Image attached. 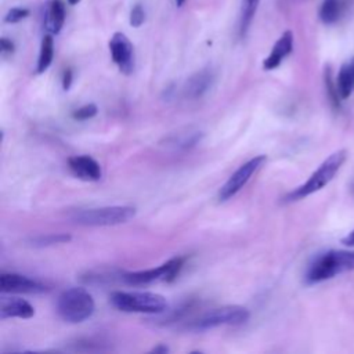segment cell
Instances as JSON below:
<instances>
[{
  "instance_id": "obj_1",
  "label": "cell",
  "mask_w": 354,
  "mask_h": 354,
  "mask_svg": "<svg viewBox=\"0 0 354 354\" xmlns=\"http://www.w3.org/2000/svg\"><path fill=\"white\" fill-rule=\"evenodd\" d=\"M350 271H354V250L332 249L313 260L304 281L307 285H314Z\"/></svg>"
},
{
  "instance_id": "obj_2",
  "label": "cell",
  "mask_w": 354,
  "mask_h": 354,
  "mask_svg": "<svg viewBox=\"0 0 354 354\" xmlns=\"http://www.w3.org/2000/svg\"><path fill=\"white\" fill-rule=\"evenodd\" d=\"M346 159H347L346 149H337V151L332 152L318 166V169L315 171H313V174L307 178L306 183H303L301 185H299L297 188H295L285 196V201L296 202V201H300L308 195H313V194L321 191L324 187H326L335 178V176L337 174V171L340 170V167L343 166Z\"/></svg>"
},
{
  "instance_id": "obj_3",
  "label": "cell",
  "mask_w": 354,
  "mask_h": 354,
  "mask_svg": "<svg viewBox=\"0 0 354 354\" xmlns=\"http://www.w3.org/2000/svg\"><path fill=\"white\" fill-rule=\"evenodd\" d=\"M94 308V299L84 288H69L64 290L57 300L59 317L71 324L86 321L93 315Z\"/></svg>"
},
{
  "instance_id": "obj_4",
  "label": "cell",
  "mask_w": 354,
  "mask_h": 354,
  "mask_svg": "<svg viewBox=\"0 0 354 354\" xmlns=\"http://www.w3.org/2000/svg\"><path fill=\"white\" fill-rule=\"evenodd\" d=\"M111 303L124 313H144L159 314L167 310L165 296L153 292H113L111 293Z\"/></svg>"
},
{
  "instance_id": "obj_5",
  "label": "cell",
  "mask_w": 354,
  "mask_h": 354,
  "mask_svg": "<svg viewBox=\"0 0 354 354\" xmlns=\"http://www.w3.org/2000/svg\"><path fill=\"white\" fill-rule=\"evenodd\" d=\"M250 317V313L246 307L241 306H224L213 308L198 318L192 319L188 325L191 330H207L221 325H242Z\"/></svg>"
},
{
  "instance_id": "obj_6",
  "label": "cell",
  "mask_w": 354,
  "mask_h": 354,
  "mask_svg": "<svg viewBox=\"0 0 354 354\" xmlns=\"http://www.w3.org/2000/svg\"><path fill=\"white\" fill-rule=\"evenodd\" d=\"M134 216L133 206H105L76 212L72 218L83 225H118L130 221Z\"/></svg>"
},
{
  "instance_id": "obj_7",
  "label": "cell",
  "mask_w": 354,
  "mask_h": 354,
  "mask_svg": "<svg viewBox=\"0 0 354 354\" xmlns=\"http://www.w3.org/2000/svg\"><path fill=\"white\" fill-rule=\"evenodd\" d=\"M184 263H185V257H173L156 268L124 272L122 275V279L127 285H134V286L148 285V283L158 282V281L170 282L177 278V275L180 274V271L184 267Z\"/></svg>"
},
{
  "instance_id": "obj_8",
  "label": "cell",
  "mask_w": 354,
  "mask_h": 354,
  "mask_svg": "<svg viewBox=\"0 0 354 354\" xmlns=\"http://www.w3.org/2000/svg\"><path fill=\"white\" fill-rule=\"evenodd\" d=\"M266 160H267L266 155H257V156L249 159L242 166H239V169H236L235 173H232L230 176V178L225 181V184L220 188L218 201L224 202V201H228L230 198H232L234 195H236L246 185V183L250 180V177L264 165Z\"/></svg>"
},
{
  "instance_id": "obj_9",
  "label": "cell",
  "mask_w": 354,
  "mask_h": 354,
  "mask_svg": "<svg viewBox=\"0 0 354 354\" xmlns=\"http://www.w3.org/2000/svg\"><path fill=\"white\" fill-rule=\"evenodd\" d=\"M111 58L119 71L130 75L134 69V47L129 37L122 32H115L109 40Z\"/></svg>"
},
{
  "instance_id": "obj_10",
  "label": "cell",
  "mask_w": 354,
  "mask_h": 354,
  "mask_svg": "<svg viewBox=\"0 0 354 354\" xmlns=\"http://www.w3.org/2000/svg\"><path fill=\"white\" fill-rule=\"evenodd\" d=\"M0 289L4 293H43L47 286L22 274L3 272L0 275Z\"/></svg>"
},
{
  "instance_id": "obj_11",
  "label": "cell",
  "mask_w": 354,
  "mask_h": 354,
  "mask_svg": "<svg viewBox=\"0 0 354 354\" xmlns=\"http://www.w3.org/2000/svg\"><path fill=\"white\" fill-rule=\"evenodd\" d=\"M68 166L73 176L84 181H98L101 178L100 163L88 155H75L68 159Z\"/></svg>"
},
{
  "instance_id": "obj_12",
  "label": "cell",
  "mask_w": 354,
  "mask_h": 354,
  "mask_svg": "<svg viewBox=\"0 0 354 354\" xmlns=\"http://www.w3.org/2000/svg\"><path fill=\"white\" fill-rule=\"evenodd\" d=\"M213 82H214V72L210 68H203L187 79L183 87V94L185 98H191V100L199 98L212 87Z\"/></svg>"
},
{
  "instance_id": "obj_13",
  "label": "cell",
  "mask_w": 354,
  "mask_h": 354,
  "mask_svg": "<svg viewBox=\"0 0 354 354\" xmlns=\"http://www.w3.org/2000/svg\"><path fill=\"white\" fill-rule=\"evenodd\" d=\"M293 50V33L292 30H285L281 37L274 43L268 57L263 61V68L266 71H272L281 65V62Z\"/></svg>"
},
{
  "instance_id": "obj_14",
  "label": "cell",
  "mask_w": 354,
  "mask_h": 354,
  "mask_svg": "<svg viewBox=\"0 0 354 354\" xmlns=\"http://www.w3.org/2000/svg\"><path fill=\"white\" fill-rule=\"evenodd\" d=\"M35 315V307L21 297H1L0 318H22L28 319Z\"/></svg>"
},
{
  "instance_id": "obj_15",
  "label": "cell",
  "mask_w": 354,
  "mask_h": 354,
  "mask_svg": "<svg viewBox=\"0 0 354 354\" xmlns=\"http://www.w3.org/2000/svg\"><path fill=\"white\" fill-rule=\"evenodd\" d=\"M65 24V6L61 0H51L44 15V28L51 35H58Z\"/></svg>"
},
{
  "instance_id": "obj_16",
  "label": "cell",
  "mask_w": 354,
  "mask_h": 354,
  "mask_svg": "<svg viewBox=\"0 0 354 354\" xmlns=\"http://www.w3.org/2000/svg\"><path fill=\"white\" fill-rule=\"evenodd\" d=\"M344 0H322L318 10V17L322 24L332 25L340 19L344 12Z\"/></svg>"
},
{
  "instance_id": "obj_17",
  "label": "cell",
  "mask_w": 354,
  "mask_h": 354,
  "mask_svg": "<svg viewBox=\"0 0 354 354\" xmlns=\"http://www.w3.org/2000/svg\"><path fill=\"white\" fill-rule=\"evenodd\" d=\"M53 58H54V40H53V35L47 33L41 39L36 72L43 73L44 71H47L53 62Z\"/></svg>"
},
{
  "instance_id": "obj_18",
  "label": "cell",
  "mask_w": 354,
  "mask_h": 354,
  "mask_svg": "<svg viewBox=\"0 0 354 354\" xmlns=\"http://www.w3.org/2000/svg\"><path fill=\"white\" fill-rule=\"evenodd\" d=\"M336 90L337 94L340 97V100H346L351 95L353 90H354V84H353V77L350 73V68H348V62H344L336 76Z\"/></svg>"
},
{
  "instance_id": "obj_19",
  "label": "cell",
  "mask_w": 354,
  "mask_h": 354,
  "mask_svg": "<svg viewBox=\"0 0 354 354\" xmlns=\"http://www.w3.org/2000/svg\"><path fill=\"white\" fill-rule=\"evenodd\" d=\"M260 0H242V10H241V19H239V35L241 37H245L252 21L256 15V11L259 8Z\"/></svg>"
},
{
  "instance_id": "obj_20",
  "label": "cell",
  "mask_w": 354,
  "mask_h": 354,
  "mask_svg": "<svg viewBox=\"0 0 354 354\" xmlns=\"http://www.w3.org/2000/svg\"><path fill=\"white\" fill-rule=\"evenodd\" d=\"M71 241V235L68 234H48L33 238L30 242L33 246H51L57 243H66Z\"/></svg>"
},
{
  "instance_id": "obj_21",
  "label": "cell",
  "mask_w": 354,
  "mask_h": 354,
  "mask_svg": "<svg viewBox=\"0 0 354 354\" xmlns=\"http://www.w3.org/2000/svg\"><path fill=\"white\" fill-rule=\"evenodd\" d=\"M325 84H326V91L329 94V98H330V102L335 105V106H339V102L342 101L339 94H337V90H336V82H333L332 79V71L329 66L325 68Z\"/></svg>"
},
{
  "instance_id": "obj_22",
  "label": "cell",
  "mask_w": 354,
  "mask_h": 354,
  "mask_svg": "<svg viewBox=\"0 0 354 354\" xmlns=\"http://www.w3.org/2000/svg\"><path fill=\"white\" fill-rule=\"evenodd\" d=\"M97 115V106L94 104H86L72 112V118L75 120H87Z\"/></svg>"
},
{
  "instance_id": "obj_23",
  "label": "cell",
  "mask_w": 354,
  "mask_h": 354,
  "mask_svg": "<svg viewBox=\"0 0 354 354\" xmlns=\"http://www.w3.org/2000/svg\"><path fill=\"white\" fill-rule=\"evenodd\" d=\"M29 15V10L28 8H22V7H12L11 10H8V12L4 17V22L7 24H17L21 22L22 19H25Z\"/></svg>"
},
{
  "instance_id": "obj_24",
  "label": "cell",
  "mask_w": 354,
  "mask_h": 354,
  "mask_svg": "<svg viewBox=\"0 0 354 354\" xmlns=\"http://www.w3.org/2000/svg\"><path fill=\"white\" fill-rule=\"evenodd\" d=\"M145 21V11L141 4H136L131 11H130V18L129 22L133 28H140Z\"/></svg>"
},
{
  "instance_id": "obj_25",
  "label": "cell",
  "mask_w": 354,
  "mask_h": 354,
  "mask_svg": "<svg viewBox=\"0 0 354 354\" xmlns=\"http://www.w3.org/2000/svg\"><path fill=\"white\" fill-rule=\"evenodd\" d=\"M0 47H1V54L3 55H11L14 53V50H15L14 43L10 39H7V37H1Z\"/></svg>"
},
{
  "instance_id": "obj_26",
  "label": "cell",
  "mask_w": 354,
  "mask_h": 354,
  "mask_svg": "<svg viewBox=\"0 0 354 354\" xmlns=\"http://www.w3.org/2000/svg\"><path fill=\"white\" fill-rule=\"evenodd\" d=\"M71 83H72V71L66 69L62 75V87H64V90H68L71 87Z\"/></svg>"
},
{
  "instance_id": "obj_27",
  "label": "cell",
  "mask_w": 354,
  "mask_h": 354,
  "mask_svg": "<svg viewBox=\"0 0 354 354\" xmlns=\"http://www.w3.org/2000/svg\"><path fill=\"white\" fill-rule=\"evenodd\" d=\"M342 243L348 248H354V230L342 238Z\"/></svg>"
},
{
  "instance_id": "obj_28",
  "label": "cell",
  "mask_w": 354,
  "mask_h": 354,
  "mask_svg": "<svg viewBox=\"0 0 354 354\" xmlns=\"http://www.w3.org/2000/svg\"><path fill=\"white\" fill-rule=\"evenodd\" d=\"M167 351H169V347L165 344H159L151 350V353H167Z\"/></svg>"
},
{
  "instance_id": "obj_29",
  "label": "cell",
  "mask_w": 354,
  "mask_h": 354,
  "mask_svg": "<svg viewBox=\"0 0 354 354\" xmlns=\"http://www.w3.org/2000/svg\"><path fill=\"white\" fill-rule=\"evenodd\" d=\"M348 68H350V73L353 77V84H354V57L348 61Z\"/></svg>"
},
{
  "instance_id": "obj_30",
  "label": "cell",
  "mask_w": 354,
  "mask_h": 354,
  "mask_svg": "<svg viewBox=\"0 0 354 354\" xmlns=\"http://www.w3.org/2000/svg\"><path fill=\"white\" fill-rule=\"evenodd\" d=\"M176 1V6L177 7H181L184 3H185V0H174Z\"/></svg>"
},
{
  "instance_id": "obj_31",
  "label": "cell",
  "mask_w": 354,
  "mask_h": 354,
  "mask_svg": "<svg viewBox=\"0 0 354 354\" xmlns=\"http://www.w3.org/2000/svg\"><path fill=\"white\" fill-rule=\"evenodd\" d=\"M68 3H69V4H72V6H75V4L80 3V0H68Z\"/></svg>"
}]
</instances>
